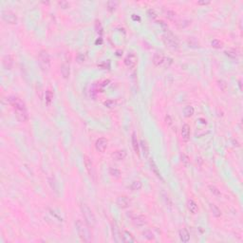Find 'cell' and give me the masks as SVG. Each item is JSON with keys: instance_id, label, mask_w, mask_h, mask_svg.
I'll return each instance as SVG.
<instances>
[{"instance_id": "obj_1", "label": "cell", "mask_w": 243, "mask_h": 243, "mask_svg": "<svg viewBox=\"0 0 243 243\" xmlns=\"http://www.w3.org/2000/svg\"><path fill=\"white\" fill-rule=\"evenodd\" d=\"M9 103L12 107V108H14L18 120L22 123H25L29 120L27 107L20 98L16 96H11L9 98Z\"/></svg>"}, {"instance_id": "obj_2", "label": "cell", "mask_w": 243, "mask_h": 243, "mask_svg": "<svg viewBox=\"0 0 243 243\" xmlns=\"http://www.w3.org/2000/svg\"><path fill=\"white\" fill-rule=\"evenodd\" d=\"M75 226L81 240L84 242H90L92 240V236L88 224L84 223L82 220H77L75 222Z\"/></svg>"}, {"instance_id": "obj_3", "label": "cell", "mask_w": 243, "mask_h": 243, "mask_svg": "<svg viewBox=\"0 0 243 243\" xmlns=\"http://www.w3.org/2000/svg\"><path fill=\"white\" fill-rule=\"evenodd\" d=\"M81 212L84 217L85 222L88 224L89 227H94L96 224V217L93 214L92 210L86 204L81 205Z\"/></svg>"}, {"instance_id": "obj_4", "label": "cell", "mask_w": 243, "mask_h": 243, "mask_svg": "<svg viewBox=\"0 0 243 243\" xmlns=\"http://www.w3.org/2000/svg\"><path fill=\"white\" fill-rule=\"evenodd\" d=\"M163 40L165 45H167L168 47H170L174 49H177L179 48V40L171 32H169V30L165 32V33L163 36Z\"/></svg>"}, {"instance_id": "obj_5", "label": "cell", "mask_w": 243, "mask_h": 243, "mask_svg": "<svg viewBox=\"0 0 243 243\" xmlns=\"http://www.w3.org/2000/svg\"><path fill=\"white\" fill-rule=\"evenodd\" d=\"M38 60H39V64L41 67L43 68V70H48L49 67H51V58H49V55L48 51H41L38 55Z\"/></svg>"}, {"instance_id": "obj_6", "label": "cell", "mask_w": 243, "mask_h": 243, "mask_svg": "<svg viewBox=\"0 0 243 243\" xmlns=\"http://www.w3.org/2000/svg\"><path fill=\"white\" fill-rule=\"evenodd\" d=\"M84 163H85L86 169V171H88L89 177L91 178L93 182H96V171H95L94 165H93V163L91 161V160L89 156H86V155L84 156Z\"/></svg>"}, {"instance_id": "obj_7", "label": "cell", "mask_w": 243, "mask_h": 243, "mask_svg": "<svg viewBox=\"0 0 243 243\" xmlns=\"http://www.w3.org/2000/svg\"><path fill=\"white\" fill-rule=\"evenodd\" d=\"M1 17L2 19L8 24L14 25L17 23V16L14 11L10 10H3L1 12Z\"/></svg>"}, {"instance_id": "obj_8", "label": "cell", "mask_w": 243, "mask_h": 243, "mask_svg": "<svg viewBox=\"0 0 243 243\" xmlns=\"http://www.w3.org/2000/svg\"><path fill=\"white\" fill-rule=\"evenodd\" d=\"M111 233H112V236H113V239L115 242L117 243H120L123 241V238H122V234H121V231H120V228L118 227L117 223L115 221H111Z\"/></svg>"}, {"instance_id": "obj_9", "label": "cell", "mask_w": 243, "mask_h": 243, "mask_svg": "<svg viewBox=\"0 0 243 243\" xmlns=\"http://www.w3.org/2000/svg\"><path fill=\"white\" fill-rule=\"evenodd\" d=\"M137 62H138V58H137L136 54L133 52L127 54L126 57L123 60L124 65H126L128 68H134L137 65Z\"/></svg>"}, {"instance_id": "obj_10", "label": "cell", "mask_w": 243, "mask_h": 243, "mask_svg": "<svg viewBox=\"0 0 243 243\" xmlns=\"http://www.w3.org/2000/svg\"><path fill=\"white\" fill-rule=\"evenodd\" d=\"M131 220L133 224L137 227H142L146 224V217L142 215H134L131 217Z\"/></svg>"}, {"instance_id": "obj_11", "label": "cell", "mask_w": 243, "mask_h": 243, "mask_svg": "<svg viewBox=\"0 0 243 243\" xmlns=\"http://www.w3.org/2000/svg\"><path fill=\"white\" fill-rule=\"evenodd\" d=\"M117 205L122 209H126L128 208L130 206V203H131V201L126 197V196H120L117 198L116 201Z\"/></svg>"}, {"instance_id": "obj_12", "label": "cell", "mask_w": 243, "mask_h": 243, "mask_svg": "<svg viewBox=\"0 0 243 243\" xmlns=\"http://www.w3.org/2000/svg\"><path fill=\"white\" fill-rule=\"evenodd\" d=\"M107 144L108 142L105 138H100L96 141L95 142V147L97 149V151L99 152H104L107 148Z\"/></svg>"}, {"instance_id": "obj_13", "label": "cell", "mask_w": 243, "mask_h": 243, "mask_svg": "<svg viewBox=\"0 0 243 243\" xmlns=\"http://www.w3.org/2000/svg\"><path fill=\"white\" fill-rule=\"evenodd\" d=\"M190 134H191V128L190 126L187 123H185L182 127V139L183 142H188L190 139Z\"/></svg>"}, {"instance_id": "obj_14", "label": "cell", "mask_w": 243, "mask_h": 243, "mask_svg": "<svg viewBox=\"0 0 243 243\" xmlns=\"http://www.w3.org/2000/svg\"><path fill=\"white\" fill-rule=\"evenodd\" d=\"M2 65L5 70H11L12 65H14V58L11 57V55L7 54L4 56L2 59Z\"/></svg>"}, {"instance_id": "obj_15", "label": "cell", "mask_w": 243, "mask_h": 243, "mask_svg": "<svg viewBox=\"0 0 243 243\" xmlns=\"http://www.w3.org/2000/svg\"><path fill=\"white\" fill-rule=\"evenodd\" d=\"M149 164H150V169H151V171L154 173V175L157 177L158 179H160L161 182H164V179H163V177H161V174H160V170H159V168H158V166H157V164H156V163L154 161V160L153 159H151L150 160H149Z\"/></svg>"}, {"instance_id": "obj_16", "label": "cell", "mask_w": 243, "mask_h": 243, "mask_svg": "<svg viewBox=\"0 0 243 243\" xmlns=\"http://www.w3.org/2000/svg\"><path fill=\"white\" fill-rule=\"evenodd\" d=\"M164 62V55L163 54V52H156L153 56V64L155 66H160L163 65Z\"/></svg>"}, {"instance_id": "obj_17", "label": "cell", "mask_w": 243, "mask_h": 243, "mask_svg": "<svg viewBox=\"0 0 243 243\" xmlns=\"http://www.w3.org/2000/svg\"><path fill=\"white\" fill-rule=\"evenodd\" d=\"M179 238L182 242H188L190 240V234L188 232L187 229L185 228H182L180 229L179 231Z\"/></svg>"}, {"instance_id": "obj_18", "label": "cell", "mask_w": 243, "mask_h": 243, "mask_svg": "<svg viewBox=\"0 0 243 243\" xmlns=\"http://www.w3.org/2000/svg\"><path fill=\"white\" fill-rule=\"evenodd\" d=\"M122 238H123V241L126 242V243H133L136 241L135 238L132 235V234L128 232V231H123V235H122Z\"/></svg>"}, {"instance_id": "obj_19", "label": "cell", "mask_w": 243, "mask_h": 243, "mask_svg": "<svg viewBox=\"0 0 243 243\" xmlns=\"http://www.w3.org/2000/svg\"><path fill=\"white\" fill-rule=\"evenodd\" d=\"M111 157L113 158L115 160H118V161L123 160L126 159V152L124 150H117L114 153H112Z\"/></svg>"}, {"instance_id": "obj_20", "label": "cell", "mask_w": 243, "mask_h": 243, "mask_svg": "<svg viewBox=\"0 0 243 243\" xmlns=\"http://www.w3.org/2000/svg\"><path fill=\"white\" fill-rule=\"evenodd\" d=\"M61 74L63 78L67 79L70 75V65L67 63H64L63 65L61 66Z\"/></svg>"}, {"instance_id": "obj_21", "label": "cell", "mask_w": 243, "mask_h": 243, "mask_svg": "<svg viewBox=\"0 0 243 243\" xmlns=\"http://www.w3.org/2000/svg\"><path fill=\"white\" fill-rule=\"evenodd\" d=\"M140 145L142 147V152H144V155H145V157L148 158V156H149V145L147 144V142L145 141V140H142L140 142Z\"/></svg>"}, {"instance_id": "obj_22", "label": "cell", "mask_w": 243, "mask_h": 243, "mask_svg": "<svg viewBox=\"0 0 243 243\" xmlns=\"http://www.w3.org/2000/svg\"><path fill=\"white\" fill-rule=\"evenodd\" d=\"M187 207H188V210L191 212L192 214H196L197 212L198 211V204L194 201H192V199H190V201L187 202Z\"/></svg>"}, {"instance_id": "obj_23", "label": "cell", "mask_w": 243, "mask_h": 243, "mask_svg": "<svg viewBox=\"0 0 243 243\" xmlns=\"http://www.w3.org/2000/svg\"><path fill=\"white\" fill-rule=\"evenodd\" d=\"M132 146H133V149H134L135 153H136L137 155H140L139 142H138V139H137L136 133H133V134H132Z\"/></svg>"}, {"instance_id": "obj_24", "label": "cell", "mask_w": 243, "mask_h": 243, "mask_svg": "<svg viewBox=\"0 0 243 243\" xmlns=\"http://www.w3.org/2000/svg\"><path fill=\"white\" fill-rule=\"evenodd\" d=\"M210 209H211V212H212V214H213L214 217H220L221 216V211H220V209L219 207L217 206V205L211 203L210 204Z\"/></svg>"}, {"instance_id": "obj_25", "label": "cell", "mask_w": 243, "mask_h": 243, "mask_svg": "<svg viewBox=\"0 0 243 243\" xmlns=\"http://www.w3.org/2000/svg\"><path fill=\"white\" fill-rule=\"evenodd\" d=\"M194 112H195L194 107H191V105H187V107H185L183 109V115L186 118H190L194 115Z\"/></svg>"}, {"instance_id": "obj_26", "label": "cell", "mask_w": 243, "mask_h": 243, "mask_svg": "<svg viewBox=\"0 0 243 243\" xmlns=\"http://www.w3.org/2000/svg\"><path fill=\"white\" fill-rule=\"evenodd\" d=\"M48 184L51 185V189L56 193V194H58V184H57V182H56V179L53 178V177H49L48 178Z\"/></svg>"}, {"instance_id": "obj_27", "label": "cell", "mask_w": 243, "mask_h": 243, "mask_svg": "<svg viewBox=\"0 0 243 243\" xmlns=\"http://www.w3.org/2000/svg\"><path fill=\"white\" fill-rule=\"evenodd\" d=\"M109 175L114 179H119L121 177V171L115 167H111L109 168Z\"/></svg>"}, {"instance_id": "obj_28", "label": "cell", "mask_w": 243, "mask_h": 243, "mask_svg": "<svg viewBox=\"0 0 243 243\" xmlns=\"http://www.w3.org/2000/svg\"><path fill=\"white\" fill-rule=\"evenodd\" d=\"M224 53H225L226 56H228V57L230 58H232V59H235L238 57V51H235V49L234 48H229V49H226L225 51H224Z\"/></svg>"}, {"instance_id": "obj_29", "label": "cell", "mask_w": 243, "mask_h": 243, "mask_svg": "<svg viewBox=\"0 0 243 243\" xmlns=\"http://www.w3.org/2000/svg\"><path fill=\"white\" fill-rule=\"evenodd\" d=\"M107 10L112 12V11H114L116 10V8L118 7V5H119V2L118 1H115V0H111V1H108L107 2Z\"/></svg>"}, {"instance_id": "obj_30", "label": "cell", "mask_w": 243, "mask_h": 243, "mask_svg": "<svg viewBox=\"0 0 243 243\" xmlns=\"http://www.w3.org/2000/svg\"><path fill=\"white\" fill-rule=\"evenodd\" d=\"M142 182H140V180H134V182L131 183V185H130V188H131L132 191H138L142 188Z\"/></svg>"}, {"instance_id": "obj_31", "label": "cell", "mask_w": 243, "mask_h": 243, "mask_svg": "<svg viewBox=\"0 0 243 243\" xmlns=\"http://www.w3.org/2000/svg\"><path fill=\"white\" fill-rule=\"evenodd\" d=\"M104 107H108V108H113V107H116L117 102L115 101V100L108 99V100H107V101H104Z\"/></svg>"}, {"instance_id": "obj_32", "label": "cell", "mask_w": 243, "mask_h": 243, "mask_svg": "<svg viewBox=\"0 0 243 243\" xmlns=\"http://www.w3.org/2000/svg\"><path fill=\"white\" fill-rule=\"evenodd\" d=\"M211 46L213 48H221L222 46H223V43L219 39H214L213 41L211 42Z\"/></svg>"}, {"instance_id": "obj_33", "label": "cell", "mask_w": 243, "mask_h": 243, "mask_svg": "<svg viewBox=\"0 0 243 243\" xmlns=\"http://www.w3.org/2000/svg\"><path fill=\"white\" fill-rule=\"evenodd\" d=\"M142 235H144L145 238L148 240H154V238H155L154 234L150 231V230H146V231H145L144 233H142Z\"/></svg>"}, {"instance_id": "obj_34", "label": "cell", "mask_w": 243, "mask_h": 243, "mask_svg": "<svg viewBox=\"0 0 243 243\" xmlns=\"http://www.w3.org/2000/svg\"><path fill=\"white\" fill-rule=\"evenodd\" d=\"M209 190H210V192L212 193V194L215 195V196H217V197H220V196L221 195L220 191L219 189H217L215 185H209Z\"/></svg>"}, {"instance_id": "obj_35", "label": "cell", "mask_w": 243, "mask_h": 243, "mask_svg": "<svg viewBox=\"0 0 243 243\" xmlns=\"http://www.w3.org/2000/svg\"><path fill=\"white\" fill-rule=\"evenodd\" d=\"M45 95H46V103L48 104H49L51 103L52 99H53V93H52L51 90H47Z\"/></svg>"}, {"instance_id": "obj_36", "label": "cell", "mask_w": 243, "mask_h": 243, "mask_svg": "<svg viewBox=\"0 0 243 243\" xmlns=\"http://www.w3.org/2000/svg\"><path fill=\"white\" fill-rule=\"evenodd\" d=\"M147 15H148L149 18H151V19H156V18L158 17L157 12H156L153 9H149L147 11Z\"/></svg>"}, {"instance_id": "obj_37", "label": "cell", "mask_w": 243, "mask_h": 243, "mask_svg": "<svg viewBox=\"0 0 243 243\" xmlns=\"http://www.w3.org/2000/svg\"><path fill=\"white\" fill-rule=\"evenodd\" d=\"M166 16L168 19H170V20H173L174 18H175L176 16V14H175V11H170V10H168L166 11Z\"/></svg>"}, {"instance_id": "obj_38", "label": "cell", "mask_w": 243, "mask_h": 243, "mask_svg": "<svg viewBox=\"0 0 243 243\" xmlns=\"http://www.w3.org/2000/svg\"><path fill=\"white\" fill-rule=\"evenodd\" d=\"M86 60V57H85V55L83 53H79L77 56H76V61L78 62L79 64L81 63H83V62H85Z\"/></svg>"}, {"instance_id": "obj_39", "label": "cell", "mask_w": 243, "mask_h": 243, "mask_svg": "<svg viewBox=\"0 0 243 243\" xmlns=\"http://www.w3.org/2000/svg\"><path fill=\"white\" fill-rule=\"evenodd\" d=\"M219 86H220V89L221 90H223V91H225L226 89H227V84L224 82V81H222V80H220V81H219Z\"/></svg>"}, {"instance_id": "obj_40", "label": "cell", "mask_w": 243, "mask_h": 243, "mask_svg": "<svg viewBox=\"0 0 243 243\" xmlns=\"http://www.w3.org/2000/svg\"><path fill=\"white\" fill-rule=\"evenodd\" d=\"M164 122H165V123L167 124V126H170L171 124H172V118H171V116L170 115H166L165 116V118H164Z\"/></svg>"}, {"instance_id": "obj_41", "label": "cell", "mask_w": 243, "mask_h": 243, "mask_svg": "<svg viewBox=\"0 0 243 243\" xmlns=\"http://www.w3.org/2000/svg\"><path fill=\"white\" fill-rule=\"evenodd\" d=\"M58 4L61 6V8H63V9H67L70 7V3L67 2V1H59Z\"/></svg>"}, {"instance_id": "obj_42", "label": "cell", "mask_w": 243, "mask_h": 243, "mask_svg": "<svg viewBox=\"0 0 243 243\" xmlns=\"http://www.w3.org/2000/svg\"><path fill=\"white\" fill-rule=\"evenodd\" d=\"M182 164H184L185 165H187V164L190 163V160H189V158H188L186 155H182Z\"/></svg>"}, {"instance_id": "obj_43", "label": "cell", "mask_w": 243, "mask_h": 243, "mask_svg": "<svg viewBox=\"0 0 243 243\" xmlns=\"http://www.w3.org/2000/svg\"><path fill=\"white\" fill-rule=\"evenodd\" d=\"M132 19H133V20H138V21H140V20H141V18H140V16H138L137 14H132Z\"/></svg>"}, {"instance_id": "obj_44", "label": "cell", "mask_w": 243, "mask_h": 243, "mask_svg": "<svg viewBox=\"0 0 243 243\" xmlns=\"http://www.w3.org/2000/svg\"><path fill=\"white\" fill-rule=\"evenodd\" d=\"M198 5H208V4H210V1H198Z\"/></svg>"}]
</instances>
